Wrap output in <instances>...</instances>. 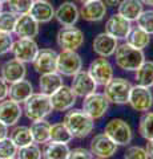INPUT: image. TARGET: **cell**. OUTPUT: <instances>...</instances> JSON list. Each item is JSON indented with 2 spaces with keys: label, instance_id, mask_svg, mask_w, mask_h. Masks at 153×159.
<instances>
[{
  "label": "cell",
  "instance_id": "obj_1",
  "mask_svg": "<svg viewBox=\"0 0 153 159\" xmlns=\"http://www.w3.org/2000/svg\"><path fill=\"white\" fill-rule=\"evenodd\" d=\"M63 123L73 138H85L93 131L95 121L83 109H69L64 116Z\"/></svg>",
  "mask_w": 153,
  "mask_h": 159
},
{
  "label": "cell",
  "instance_id": "obj_2",
  "mask_svg": "<svg viewBox=\"0 0 153 159\" xmlns=\"http://www.w3.org/2000/svg\"><path fill=\"white\" fill-rule=\"evenodd\" d=\"M52 110L53 109H52L51 98H49V96L43 93H33L24 102V107H23L24 114L31 122L45 119V117H48L52 113Z\"/></svg>",
  "mask_w": 153,
  "mask_h": 159
},
{
  "label": "cell",
  "instance_id": "obj_3",
  "mask_svg": "<svg viewBox=\"0 0 153 159\" xmlns=\"http://www.w3.org/2000/svg\"><path fill=\"white\" fill-rule=\"evenodd\" d=\"M113 56H115L116 65L125 72H135L145 61L144 52L131 47L127 43L117 45L116 52Z\"/></svg>",
  "mask_w": 153,
  "mask_h": 159
},
{
  "label": "cell",
  "instance_id": "obj_4",
  "mask_svg": "<svg viewBox=\"0 0 153 159\" xmlns=\"http://www.w3.org/2000/svg\"><path fill=\"white\" fill-rule=\"evenodd\" d=\"M132 84L125 78L113 77L104 86V96L109 101V103L116 105H125L129 99V94L132 90Z\"/></svg>",
  "mask_w": 153,
  "mask_h": 159
},
{
  "label": "cell",
  "instance_id": "obj_5",
  "mask_svg": "<svg viewBox=\"0 0 153 159\" xmlns=\"http://www.w3.org/2000/svg\"><path fill=\"white\" fill-rule=\"evenodd\" d=\"M104 134L117 146H128L132 142L133 131L129 123L121 118H113L105 125Z\"/></svg>",
  "mask_w": 153,
  "mask_h": 159
},
{
  "label": "cell",
  "instance_id": "obj_6",
  "mask_svg": "<svg viewBox=\"0 0 153 159\" xmlns=\"http://www.w3.org/2000/svg\"><path fill=\"white\" fill-rule=\"evenodd\" d=\"M83 69V60L76 51H67L61 49L57 53V72L61 76L73 77Z\"/></svg>",
  "mask_w": 153,
  "mask_h": 159
},
{
  "label": "cell",
  "instance_id": "obj_7",
  "mask_svg": "<svg viewBox=\"0 0 153 159\" xmlns=\"http://www.w3.org/2000/svg\"><path fill=\"white\" fill-rule=\"evenodd\" d=\"M109 107V101L104 96V93H92L89 96L84 97L83 110L89 116L93 121L101 119L107 114Z\"/></svg>",
  "mask_w": 153,
  "mask_h": 159
},
{
  "label": "cell",
  "instance_id": "obj_8",
  "mask_svg": "<svg viewBox=\"0 0 153 159\" xmlns=\"http://www.w3.org/2000/svg\"><path fill=\"white\" fill-rule=\"evenodd\" d=\"M56 43L61 49L77 51L84 44V33L76 27H63L57 32Z\"/></svg>",
  "mask_w": 153,
  "mask_h": 159
},
{
  "label": "cell",
  "instance_id": "obj_9",
  "mask_svg": "<svg viewBox=\"0 0 153 159\" xmlns=\"http://www.w3.org/2000/svg\"><path fill=\"white\" fill-rule=\"evenodd\" d=\"M128 103L136 111H140V113L149 111L151 107L153 106V94L151 92V89L136 84L135 86H132Z\"/></svg>",
  "mask_w": 153,
  "mask_h": 159
},
{
  "label": "cell",
  "instance_id": "obj_10",
  "mask_svg": "<svg viewBox=\"0 0 153 159\" xmlns=\"http://www.w3.org/2000/svg\"><path fill=\"white\" fill-rule=\"evenodd\" d=\"M88 73L91 74V77L95 80L97 86H105L108 82L113 78V66L109 62V60L105 57H98L95 58L89 64L88 68Z\"/></svg>",
  "mask_w": 153,
  "mask_h": 159
},
{
  "label": "cell",
  "instance_id": "obj_11",
  "mask_svg": "<svg viewBox=\"0 0 153 159\" xmlns=\"http://www.w3.org/2000/svg\"><path fill=\"white\" fill-rule=\"evenodd\" d=\"M13 57L24 64L32 62L39 52V45L33 39H17L13 41L12 51Z\"/></svg>",
  "mask_w": 153,
  "mask_h": 159
},
{
  "label": "cell",
  "instance_id": "obj_12",
  "mask_svg": "<svg viewBox=\"0 0 153 159\" xmlns=\"http://www.w3.org/2000/svg\"><path fill=\"white\" fill-rule=\"evenodd\" d=\"M117 145L113 141H111L104 133L97 134L92 138L89 143V151L96 158L101 159H109L117 152Z\"/></svg>",
  "mask_w": 153,
  "mask_h": 159
},
{
  "label": "cell",
  "instance_id": "obj_13",
  "mask_svg": "<svg viewBox=\"0 0 153 159\" xmlns=\"http://www.w3.org/2000/svg\"><path fill=\"white\" fill-rule=\"evenodd\" d=\"M32 64L33 69L40 74L57 72V53L49 48L39 49Z\"/></svg>",
  "mask_w": 153,
  "mask_h": 159
},
{
  "label": "cell",
  "instance_id": "obj_14",
  "mask_svg": "<svg viewBox=\"0 0 153 159\" xmlns=\"http://www.w3.org/2000/svg\"><path fill=\"white\" fill-rule=\"evenodd\" d=\"M71 89L73 90V93L76 94V97L84 98V97H87L96 92L97 84L95 82V80L91 77V74L88 73V70H80L73 76Z\"/></svg>",
  "mask_w": 153,
  "mask_h": 159
},
{
  "label": "cell",
  "instance_id": "obj_15",
  "mask_svg": "<svg viewBox=\"0 0 153 159\" xmlns=\"http://www.w3.org/2000/svg\"><path fill=\"white\" fill-rule=\"evenodd\" d=\"M52 103V109L55 111H67L72 109L76 103V94L73 93L71 86L63 85L60 89L49 96Z\"/></svg>",
  "mask_w": 153,
  "mask_h": 159
},
{
  "label": "cell",
  "instance_id": "obj_16",
  "mask_svg": "<svg viewBox=\"0 0 153 159\" xmlns=\"http://www.w3.org/2000/svg\"><path fill=\"white\" fill-rule=\"evenodd\" d=\"M132 29V21L122 17L121 15L115 13L107 20L105 32L116 40H125Z\"/></svg>",
  "mask_w": 153,
  "mask_h": 159
},
{
  "label": "cell",
  "instance_id": "obj_17",
  "mask_svg": "<svg viewBox=\"0 0 153 159\" xmlns=\"http://www.w3.org/2000/svg\"><path fill=\"white\" fill-rule=\"evenodd\" d=\"M26 74H27L26 64L19 61L16 58L8 60L0 68V76L6 80V82L9 84V85L26 78Z\"/></svg>",
  "mask_w": 153,
  "mask_h": 159
},
{
  "label": "cell",
  "instance_id": "obj_18",
  "mask_svg": "<svg viewBox=\"0 0 153 159\" xmlns=\"http://www.w3.org/2000/svg\"><path fill=\"white\" fill-rule=\"evenodd\" d=\"M39 24L29 13L20 15L16 19L13 33L19 39H35L39 34Z\"/></svg>",
  "mask_w": 153,
  "mask_h": 159
},
{
  "label": "cell",
  "instance_id": "obj_19",
  "mask_svg": "<svg viewBox=\"0 0 153 159\" xmlns=\"http://www.w3.org/2000/svg\"><path fill=\"white\" fill-rule=\"evenodd\" d=\"M80 17V11L73 2H64L55 9V19L61 27H73Z\"/></svg>",
  "mask_w": 153,
  "mask_h": 159
},
{
  "label": "cell",
  "instance_id": "obj_20",
  "mask_svg": "<svg viewBox=\"0 0 153 159\" xmlns=\"http://www.w3.org/2000/svg\"><path fill=\"white\" fill-rule=\"evenodd\" d=\"M117 45H118V40L112 37L111 34H108L107 32L98 33L97 36L93 39V43H92L93 52L98 54V57H105V58L115 54Z\"/></svg>",
  "mask_w": 153,
  "mask_h": 159
},
{
  "label": "cell",
  "instance_id": "obj_21",
  "mask_svg": "<svg viewBox=\"0 0 153 159\" xmlns=\"http://www.w3.org/2000/svg\"><path fill=\"white\" fill-rule=\"evenodd\" d=\"M23 109L20 107V103L12 101L11 98H6L0 101V121L4 122L6 125L15 126L20 121Z\"/></svg>",
  "mask_w": 153,
  "mask_h": 159
},
{
  "label": "cell",
  "instance_id": "obj_22",
  "mask_svg": "<svg viewBox=\"0 0 153 159\" xmlns=\"http://www.w3.org/2000/svg\"><path fill=\"white\" fill-rule=\"evenodd\" d=\"M80 11V16L85 21H101L107 15V4L104 0H91V2L83 3Z\"/></svg>",
  "mask_w": 153,
  "mask_h": 159
},
{
  "label": "cell",
  "instance_id": "obj_23",
  "mask_svg": "<svg viewBox=\"0 0 153 159\" xmlns=\"http://www.w3.org/2000/svg\"><path fill=\"white\" fill-rule=\"evenodd\" d=\"M29 15L39 24H47L55 17V8L47 0H35L31 7Z\"/></svg>",
  "mask_w": 153,
  "mask_h": 159
},
{
  "label": "cell",
  "instance_id": "obj_24",
  "mask_svg": "<svg viewBox=\"0 0 153 159\" xmlns=\"http://www.w3.org/2000/svg\"><path fill=\"white\" fill-rule=\"evenodd\" d=\"M32 94H33V86L26 78H23L20 81L13 82L9 85L8 97L17 103H24Z\"/></svg>",
  "mask_w": 153,
  "mask_h": 159
},
{
  "label": "cell",
  "instance_id": "obj_25",
  "mask_svg": "<svg viewBox=\"0 0 153 159\" xmlns=\"http://www.w3.org/2000/svg\"><path fill=\"white\" fill-rule=\"evenodd\" d=\"M63 85H64L63 76L59 72L40 74V78H39V89H40V93L47 94V96L53 94Z\"/></svg>",
  "mask_w": 153,
  "mask_h": 159
},
{
  "label": "cell",
  "instance_id": "obj_26",
  "mask_svg": "<svg viewBox=\"0 0 153 159\" xmlns=\"http://www.w3.org/2000/svg\"><path fill=\"white\" fill-rule=\"evenodd\" d=\"M144 11V4L141 0H120L117 4V13L129 21H136L140 13Z\"/></svg>",
  "mask_w": 153,
  "mask_h": 159
},
{
  "label": "cell",
  "instance_id": "obj_27",
  "mask_svg": "<svg viewBox=\"0 0 153 159\" xmlns=\"http://www.w3.org/2000/svg\"><path fill=\"white\" fill-rule=\"evenodd\" d=\"M69 147L67 143H59L49 141L44 145L41 150L43 159H68L69 157Z\"/></svg>",
  "mask_w": 153,
  "mask_h": 159
},
{
  "label": "cell",
  "instance_id": "obj_28",
  "mask_svg": "<svg viewBox=\"0 0 153 159\" xmlns=\"http://www.w3.org/2000/svg\"><path fill=\"white\" fill-rule=\"evenodd\" d=\"M29 130H31L33 142L37 143V145H45L47 142H49V130H51V125H49L45 119L32 122L31 126H29Z\"/></svg>",
  "mask_w": 153,
  "mask_h": 159
},
{
  "label": "cell",
  "instance_id": "obj_29",
  "mask_svg": "<svg viewBox=\"0 0 153 159\" xmlns=\"http://www.w3.org/2000/svg\"><path fill=\"white\" fill-rule=\"evenodd\" d=\"M127 40V44H129L131 47L136 48V49H140L142 51L144 48H146L151 43V34L146 33L145 31H142L140 27H132L129 34Z\"/></svg>",
  "mask_w": 153,
  "mask_h": 159
},
{
  "label": "cell",
  "instance_id": "obj_30",
  "mask_svg": "<svg viewBox=\"0 0 153 159\" xmlns=\"http://www.w3.org/2000/svg\"><path fill=\"white\" fill-rule=\"evenodd\" d=\"M135 80L137 85L151 88L153 86V61H144L135 70Z\"/></svg>",
  "mask_w": 153,
  "mask_h": 159
},
{
  "label": "cell",
  "instance_id": "obj_31",
  "mask_svg": "<svg viewBox=\"0 0 153 159\" xmlns=\"http://www.w3.org/2000/svg\"><path fill=\"white\" fill-rule=\"evenodd\" d=\"M9 138L13 141V143L17 146V148L33 143L32 134L28 126H15L12 129V131L9 133Z\"/></svg>",
  "mask_w": 153,
  "mask_h": 159
},
{
  "label": "cell",
  "instance_id": "obj_32",
  "mask_svg": "<svg viewBox=\"0 0 153 159\" xmlns=\"http://www.w3.org/2000/svg\"><path fill=\"white\" fill-rule=\"evenodd\" d=\"M73 139L72 134L67 129V126L63 122H57L51 125V130H49V141L59 142V143H69Z\"/></svg>",
  "mask_w": 153,
  "mask_h": 159
},
{
  "label": "cell",
  "instance_id": "obj_33",
  "mask_svg": "<svg viewBox=\"0 0 153 159\" xmlns=\"http://www.w3.org/2000/svg\"><path fill=\"white\" fill-rule=\"evenodd\" d=\"M139 133L145 141H153V111H145L140 118Z\"/></svg>",
  "mask_w": 153,
  "mask_h": 159
},
{
  "label": "cell",
  "instance_id": "obj_34",
  "mask_svg": "<svg viewBox=\"0 0 153 159\" xmlns=\"http://www.w3.org/2000/svg\"><path fill=\"white\" fill-rule=\"evenodd\" d=\"M41 150L40 146L37 143H31L28 146L24 147H19L17 148V154H16V159H41Z\"/></svg>",
  "mask_w": 153,
  "mask_h": 159
},
{
  "label": "cell",
  "instance_id": "obj_35",
  "mask_svg": "<svg viewBox=\"0 0 153 159\" xmlns=\"http://www.w3.org/2000/svg\"><path fill=\"white\" fill-rule=\"evenodd\" d=\"M35 0H8V8L9 11L13 12L15 15L20 16V15H26L29 13L31 11V7Z\"/></svg>",
  "mask_w": 153,
  "mask_h": 159
},
{
  "label": "cell",
  "instance_id": "obj_36",
  "mask_svg": "<svg viewBox=\"0 0 153 159\" xmlns=\"http://www.w3.org/2000/svg\"><path fill=\"white\" fill-rule=\"evenodd\" d=\"M17 146L9 137L0 141V159H13L16 158Z\"/></svg>",
  "mask_w": 153,
  "mask_h": 159
},
{
  "label": "cell",
  "instance_id": "obj_37",
  "mask_svg": "<svg viewBox=\"0 0 153 159\" xmlns=\"http://www.w3.org/2000/svg\"><path fill=\"white\" fill-rule=\"evenodd\" d=\"M17 15H15L11 11L2 12L0 13V31L6 32V33H13L15 24H16Z\"/></svg>",
  "mask_w": 153,
  "mask_h": 159
},
{
  "label": "cell",
  "instance_id": "obj_38",
  "mask_svg": "<svg viewBox=\"0 0 153 159\" xmlns=\"http://www.w3.org/2000/svg\"><path fill=\"white\" fill-rule=\"evenodd\" d=\"M136 21H137V27H140L142 31H145L149 34H153V9L142 11Z\"/></svg>",
  "mask_w": 153,
  "mask_h": 159
},
{
  "label": "cell",
  "instance_id": "obj_39",
  "mask_svg": "<svg viewBox=\"0 0 153 159\" xmlns=\"http://www.w3.org/2000/svg\"><path fill=\"white\" fill-rule=\"evenodd\" d=\"M13 39L11 33H6L0 31V56H4L12 51Z\"/></svg>",
  "mask_w": 153,
  "mask_h": 159
},
{
  "label": "cell",
  "instance_id": "obj_40",
  "mask_svg": "<svg viewBox=\"0 0 153 159\" xmlns=\"http://www.w3.org/2000/svg\"><path fill=\"white\" fill-rule=\"evenodd\" d=\"M124 159H149L144 147L141 146H131L127 148L124 154Z\"/></svg>",
  "mask_w": 153,
  "mask_h": 159
},
{
  "label": "cell",
  "instance_id": "obj_41",
  "mask_svg": "<svg viewBox=\"0 0 153 159\" xmlns=\"http://www.w3.org/2000/svg\"><path fill=\"white\" fill-rule=\"evenodd\" d=\"M68 159H93V154L84 147H76L69 151Z\"/></svg>",
  "mask_w": 153,
  "mask_h": 159
},
{
  "label": "cell",
  "instance_id": "obj_42",
  "mask_svg": "<svg viewBox=\"0 0 153 159\" xmlns=\"http://www.w3.org/2000/svg\"><path fill=\"white\" fill-rule=\"evenodd\" d=\"M8 90H9L8 84L6 82V80L0 76V101H3V99H6L8 97Z\"/></svg>",
  "mask_w": 153,
  "mask_h": 159
},
{
  "label": "cell",
  "instance_id": "obj_43",
  "mask_svg": "<svg viewBox=\"0 0 153 159\" xmlns=\"http://www.w3.org/2000/svg\"><path fill=\"white\" fill-rule=\"evenodd\" d=\"M8 134H9L8 126H7L4 122L0 121V141H2V139H4V138H7Z\"/></svg>",
  "mask_w": 153,
  "mask_h": 159
},
{
  "label": "cell",
  "instance_id": "obj_44",
  "mask_svg": "<svg viewBox=\"0 0 153 159\" xmlns=\"http://www.w3.org/2000/svg\"><path fill=\"white\" fill-rule=\"evenodd\" d=\"M145 151H146V154H148V158L153 159V141H146Z\"/></svg>",
  "mask_w": 153,
  "mask_h": 159
},
{
  "label": "cell",
  "instance_id": "obj_45",
  "mask_svg": "<svg viewBox=\"0 0 153 159\" xmlns=\"http://www.w3.org/2000/svg\"><path fill=\"white\" fill-rule=\"evenodd\" d=\"M118 3H120V0H105L107 6H113V7H115V6H117Z\"/></svg>",
  "mask_w": 153,
  "mask_h": 159
},
{
  "label": "cell",
  "instance_id": "obj_46",
  "mask_svg": "<svg viewBox=\"0 0 153 159\" xmlns=\"http://www.w3.org/2000/svg\"><path fill=\"white\" fill-rule=\"evenodd\" d=\"M142 4H145V6H149V7H153V0H141Z\"/></svg>",
  "mask_w": 153,
  "mask_h": 159
},
{
  "label": "cell",
  "instance_id": "obj_47",
  "mask_svg": "<svg viewBox=\"0 0 153 159\" xmlns=\"http://www.w3.org/2000/svg\"><path fill=\"white\" fill-rule=\"evenodd\" d=\"M2 12H3V3L0 2V13H2Z\"/></svg>",
  "mask_w": 153,
  "mask_h": 159
},
{
  "label": "cell",
  "instance_id": "obj_48",
  "mask_svg": "<svg viewBox=\"0 0 153 159\" xmlns=\"http://www.w3.org/2000/svg\"><path fill=\"white\" fill-rule=\"evenodd\" d=\"M79 2H80V3L83 4V3H87V2H91V0H79Z\"/></svg>",
  "mask_w": 153,
  "mask_h": 159
},
{
  "label": "cell",
  "instance_id": "obj_49",
  "mask_svg": "<svg viewBox=\"0 0 153 159\" xmlns=\"http://www.w3.org/2000/svg\"><path fill=\"white\" fill-rule=\"evenodd\" d=\"M0 2H2V3H7L8 0H0Z\"/></svg>",
  "mask_w": 153,
  "mask_h": 159
},
{
  "label": "cell",
  "instance_id": "obj_50",
  "mask_svg": "<svg viewBox=\"0 0 153 159\" xmlns=\"http://www.w3.org/2000/svg\"><path fill=\"white\" fill-rule=\"evenodd\" d=\"M93 159H95V158H93ZM96 159H101V158H96Z\"/></svg>",
  "mask_w": 153,
  "mask_h": 159
},
{
  "label": "cell",
  "instance_id": "obj_51",
  "mask_svg": "<svg viewBox=\"0 0 153 159\" xmlns=\"http://www.w3.org/2000/svg\"><path fill=\"white\" fill-rule=\"evenodd\" d=\"M13 159H16V158H13Z\"/></svg>",
  "mask_w": 153,
  "mask_h": 159
}]
</instances>
